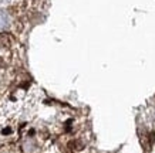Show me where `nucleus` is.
I'll return each mask as SVG.
<instances>
[{
	"label": "nucleus",
	"mask_w": 155,
	"mask_h": 153,
	"mask_svg": "<svg viewBox=\"0 0 155 153\" xmlns=\"http://www.w3.org/2000/svg\"><path fill=\"white\" fill-rule=\"evenodd\" d=\"M10 44V38L6 34H0V46H9Z\"/></svg>",
	"instance_id": "f03ea898"
},
{
	"label": "nucleus",
	"mask_w": 155,
	"mask_h": 153,
	"mask_svg": "<svg viewBox=\"0 0 155 153\" xmlns=\"http://www.w3.org/2000/svg\"><path fill=\"white\" fill-rule=\"evenodd\" d=\"M9 23V19H7V14L5 11H2L0 10V28H5Z\"/></svg>",
	"instance_id": "f257e3e1"
}]
</instances>
